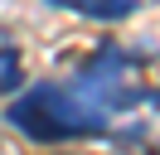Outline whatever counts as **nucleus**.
<instances>
[{
  "label": "nucleus",
  "instance_id": "obj_2",
  "mask_svg": "<svg viewBox=\"0 0 160 155\" xmlns=\"http://www.w3.org/2000/svg\"><path fill=\"white\" fill-rule=\"evenodd\" d=\"M49 5L78 10V15H88V19H131L136 15V0H49Z\"/></svg>",
  "mask_w": 160,
  "mask_h": 155
},
{
  "label": "nucleus",
  "instance_id": "obj_1",
  "mask_svg": "<svg viewBox=\"0 0 160 155\" xmlns=\"http://www.w3.org/2000/svg\"><path fill=\"white\" fill-rule=\"evenodd\" d=\"M136 102H141V92L131 82V58L117 44H102L73 82L29 87L10 107V126L29 141H78V136L107 131L112 116Z\"/></svg>",
  "mask_w": 160,
  "mask_h": 155
},
{
  "label": "nucleus",
  "instance_id": "obj_3",
  "mask_svg": "<svg viewBox=\"0 0 160 155\" xmlns=\"http://www.w3.org/2000/svg\"><path fill=\"white\" fill-rule=\"evenodd\" d=\"M20 78H24L20 53H15L10 44H0V97H5V92H15V87H20Z\"/></svg>",
  "mask_w": 160,
  "mask_h": 155
}]
</instances>
